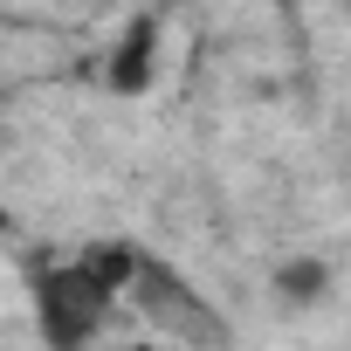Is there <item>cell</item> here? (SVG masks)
I'll return each mask as SVG.
<instances>
[{
  "mask_svg": "<svg viewBox=\"0 0 351 351\" xmlns=\"http://www.w3.org/2000/svg\"><path fill=\"white\" fill-rule=\"evenodd\" d=\"M110 289L69 255V262H49L42 276H35V330H42V344L49 351H90L97 344V330L110 324Z\"/></svg>",
  "mask_w": 351,
  "mask_h": 351,
  "instance_id": "6da1fadb",
  "label": "cell"
},
{
  "mask_svg": "<svg viewBox=\"0 0 351 351\" xmlns=\"http://www.w3.org/2000/svg\"><path fill=\"white\" fill-rule=\"evenodd\" d=\"M131 303H138L165 337H180V344H200V351H221V344H228L221 310H214L200 289H186L158 255H145V269H138V282H131Z\"/></svg>",
  "mask_w": 351,
  "mask_h": 351,
  "instance_id": "7a4b0ae2",
  "label": "cell"
},
{
  "mask_svg": "<svg viewBox=\"0 0 351 351\" xmlns=\"http://www.w3.org/2000/svg\"><path fill=\"white\" fill-rule=\"evenodd\" d=\"M158 14H138V21H124V35H117V49H110V62H104V83H110V97H145L152 83H158Z\"/></svg>",
  "mask_w": 351,
  "mask_h": 351,
  "instance_id": "3957f363",
  "label": "cell"
},
{
  "mask_svg": "<svg viewBox=\"0 0 351 351\" xmlns=\"http://www.w3.org/2000/svg\"><path fill=\"white\" fill-rule=\"evenodd\" d=\"M76 262H83L110 296H131V282H138V269H145V248H138V241H90V248H76Z\"/></svg>",
  "mask_w": 351,
  "mask_h": 351,
  "instance_id": "277c9868",
  "label": "cell"
},
{
  "mask_svg": "<svg viewBox=\"0 0 351 351\" xmlns=\"http://www.w3.org/2000/svg\"><path fill=\"white\" fill-rule=\"evenodd\" d=\"M324 289H330V269H324L317 255H289V262L276 269V296H282V303H296V310H303V303H317Z\"/></svg>",
  "mask_w": 351,
  "mask_h": 351,
  "instance_id": "5b68a950",
  "label": "cell"
},
{
  "mask_svg": "<svg viewBox=\"0 0 351 351\" xmlns=\"http://www.w3.org/2000/svg\"><path fill=\"white\" fill-rule=\"evenodd\" d=\"M138 351H165V344H138Z\"/></svg>",
  "mask_w": 351,
  "mask_h": 351,
  "instance_id": "8992f818",
  "label": "cell"
}]
</instances>
